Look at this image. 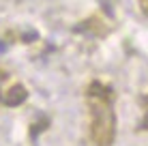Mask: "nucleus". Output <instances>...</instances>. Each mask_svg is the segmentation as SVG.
I'll list each match as a JSON object with an SVG mask.
<instances>
[{
	"label": "nucleus",
	"mask_w": 148,
	"mask_h": 146,
	"mask_svg": "<svg viewBox=\"0 0 148 146\" xmlns=\"http://www.w3.org/2000/svg\"><path fill=\"white\" fill-rule=\"evenodd\" d=\"M90 110V138L95 146H112L116 138V112L108 86L92 82L88 88Z\"/></svg>",
	"instance_id": "1"
},
{
	"label": "nucleus",
	"mask_w": 148,
	"mask_h": 146,
	"mask_svg": "<svg viewBox=\"0 0 148 146\" xmlns=\"http://www.w3.org/2000/svg\"><path fill=\"white\" fill-rule=\"evenodd\" d=\"M26 99H28V90H26V86H22V84H15V86H11L4 93V103L11 105V108L22 105Z\"/></svg>",
	"instance_id": "2"
},
{
	"label": "nucleus",
	"mask_w": 148,
	"mask_h": 146,
	"mask_svg": "<svg viewBox=\"0 0 148 146\" xmlns=\"http://www.w3.org/2000/svg\"><path fill=\"white\" fill-rule=\"evenodd\" d=\"M0 49H4V43H0Z\"/></svg>",
	"instance_id": "3"
}]
</instances>
